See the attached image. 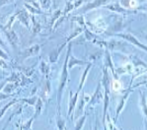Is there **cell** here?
I'll return each instance as SVG.
<instances>
[{
	"label": "cell",
	"mask_w": 147,
	"mask_h": 130,
	"mask_svg": "<svg viewBox=\"0 0 147 130\" xmlns=\"http://www.w3.org/2000/svg\"><path fill=\"white\" fill-rule=\"evenodd\" d=\"M105 1H107V0H96L94 3H91V4H89V5L86 7V10H88V9H90V8H94V7H97L98 5L102 4V3H104Z\"/></svg>",
	"instance_id": "cell-1"
},
{
	"label": "cell",
	"mask_w": 147,
	"mask_h": 130,
	"mask_svg": "<svg viewBox=\"0 0 147 130\" xmlns=\"http://www.w3.org/2000/svg\"><path fill=\"white\" fill-rule=\"evenodd\" d=\"M8 38H9V40H10V41H11L13 44H16L17 41H18V39H17L15 32H9V34H8Z\"/></svg>",
	"instance_id": "cell-2"
},
{
	"label": "cell",
	"mask_w": 147,
	"mask_h": 130,
	"mask_svg": "<svg viewBox=\"0 0 147 130\" xmlns=\"http://www.w3.org/2000/svg\"><path fill=\"white\" fill-rule=\"evenodd\" d=\"M123 38H124V39H126V40H129V41H131V42H133V43L137 44L138 46H142V45H141V44H140L139 42H137V41H136V40H135L134 38H132L131 36H123ZM142 47H143V48H144V49L146 48L145 46H142Z\"/></svg>",
	"instance_id": "cell-3"
},
{
	"label": "cell",
	"mask_w": 147,
	"mask_h": 130,
	"mask_svg": "<svg viewBox=\"0 0 147 130\" xmlns=\"http://www.w3.org/2000/svg\"><path fill=\"white\" fill-rule=\"evenodd\" d=\"M85 118H86V117H85V116H83L81 119L79 120V122H78V123H77V125H76V129H75V130H80V129H81L82 125H83V123H84V121H85Z\"/></svg>",
	"instance_id": "cell-4"
},
{
	"label": "cell",
	"mask_w": 147,
	"mask_h": 130,
	"mask_svg": "<svg viewBox=\"0 0 147 130\" xmlns=\"http://www.w3.org/2000/svg\"><path fill=\"white\" fill-rule=\"evenodd\" d=\"M76 100H77V94H76V96L74 97L73 100L71 101V104H70L71 106H70V108H69V111H68V115H69V114L71 113V110H72V108H73V107H74V105H75V103H76Z\"/></svg>",
	"instance_id": "cell-5"
},
{
	"label": "cell",
	"mask_w": 147,
	"mask_h": 130,
	"mask_svg": "<svg viewBox=\"0 0 147 130\" xmlns=\"http://www.w3.org/2000/svg\"><path fill=\"white\" fill-rule=\"evenodd\" d=\"M10 105H11V104H9L8 106H4V107H3V108H2V109H1V111H0V117H1V116H2V115H3V113H4V111H5V110H6V109H7V108H8L9 106H10Z\"/></svg>",
	"instance_id": "cell-6"
},
{
	"label": "cell",
	"mask_w": 147,
	"mask_h": 130,
	"mask_svg": "<svg viewBox=\"0 0 147 130\" xmlns=\"http://www.w3.org/2000/svg\"><path fill=\"white\" fill-rule=\"evenodd\" d=\"M5 98H7V96H5V95H0V100L5 99Z\"/></svg>",
	"instance_id": "cell-7"
},
{
	"label": "cell",
	"mask_w": 147,
	"mask_h": 130,
	"mask_svg": "<svg viewBox=\"0 0 147 130\" xmlns=\"http://www.w3.org/2000/svg\"><path fill=\"white\" fill-rule=\"evenodd\" d=\"M95 130H97V127H96V128H95Z\"/></svg>",
	"instance_id": "cell-8"
}]
</instances>
